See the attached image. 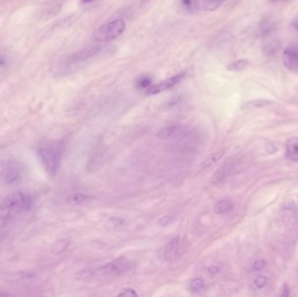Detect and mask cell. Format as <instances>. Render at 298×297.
I'll list each match as a JSON object with an SVG mask.
<instances>
[{"instance_id":"7a4b0ae2","label":"cell","mask_w":298,"mask_h":297,"mask_svg":"<svg viewBox=\"0 0 298 297\" xmlns=\"http://www.w3.org/2000/svg\"><path fill=\"white\" fill-rule=\"evenodd\" d=\"M63 144L58 141L43 145L38 149V155L43 166L52 175L57 174L62 159Z\"/></svg>"},{"instance_id":"44dd1931","label":"cell","mask_w":298,"mask_h":297,"mask_svg":"<svg viewBox=\"0 0 298 297\" xmlns=\"http://www.w3.org/2000/svg\"><path fill=\"white\" fill-rule=\"evenodd\" d=\"M249 66V63L247 60H238V61L234 62L228 66V69L229 71H234V72H242L248 68Z\"/></svg>"},{"instance_id":"cb8c5ba5","label":"cell","mask_w":298,"mask_h":297,"mask_svg":"<svg viewBox=\"0 0 298 297\" xmlns=\"http://www.w3.org/2000/svg\"><path fill=\"white\" fill-rule=\"evenodd\" d=\"M254 283H255L256 288L262 289V288H264V286L266 285V283H267V278L264 276V275H260V276H258V277H256V279H255Z\"/></svg>"},{"instance_id":"ac0fdd59","label":"cell","mask_w":298,"mask_h":297,"mask_svg":"<svg viewBox=\"0 0 298 297\" xmlns=\"http://www.w3.org/2000/svg\"><path fill=\"white\" fill-rule=\"evenodd\" d=\"M224 155V149L217 151L216 153H214L213 155H210L208 158L206 159L205 162H203V164H202V166L203 167H209V166H212L213 164L217 163L218 161H220Z\"/></svg>"},{"instance_id":"5b68a950","label":"cell","mask_w":298,"mask_h":297,"mask_svg":"<svg viewBox=\"0 0 298 297\" xmlns=\"http://www.w3.org/2000/svg\"><path fill=\"white\" fill-rule=\"evenodd\" d=\"M133 268L132 263H128L122 259L115 260L107 263L96 270V273L101 274H122Z\"/></svg>"},{"instance_id":"603a6c76","label":"cell","mask_w":298,"mask_h":297,"mask_svg":"<svg viewBox=\"0 0 298 297\" xmlns=\"http://www.w3.org/2000/svg\"><path fill=\"white\" fill-rule=\"evenodd\" d=\"M174 216H163V217H162V218H160L159 220H158V225H159L160 227L165 228V227L169 226V225H170V224L174 221Z\"/></svg>"},{"instance_id":"f546056e","label":"cell","mask_w":298,"mask_h":297,"mask_svg":"<svg viewBox=\"0 0 298 297\" xmlns=\"http://www.w3.org/2000/svg\"><path fill=\"white\" fill-rule=\"evenodd\" d=\"M292 26H293V27H294L295 30H296V31H298V19H297V20H294V21H293V23H292Z\"/></svg>"},{"instance_id":"d4e9b609","label":"cell","mask_w":298,"mask_h":297,"mask_svg":"<svg viewBox=\"0 0 298 297\" xmlns=\"http://www.w3.org/2000/svg\"><path fill=\"white\" fill-rule=\"evenodd\" d=\"M119 297H138V294L133 289H125L119 294Z\"/></svg>"},{"instance_id":"ffe728a7","label":"cell","mask_w":298,"mask_h":297,"mask_svg":"<svg viewBox=\"0 0 298 297\" xmlns=\"http://www.w3.org/2000/svg\"><path fill=\"white\" fill-rule=\"evenodd\" d=\"M96 271H94L93 270H82L78 271L76 274H74V278L77 280V281H87L91 278L93 277V275L95 274Z\"/></svg>"},{"instance_id":"5bb4252c","label":"cell","mask_w":298,"mask_h":297,"mask_svg":"<svg viewBox=\"0 0 298 297\" xmlns=\"http://www.w3.org/2000/svg\"><path fill=\"white\" fill-rule=\"evenodd\" d=\"M180 243H181L180 237H175L166 244V247L164 248V256L166 259L173 258L174 255H176L177 250L180 247Z\"/></svg>"},{"instance_id":"9c48e42d","label":"cell","mask_w":298,"mask_h":297,"mask_svg":"<svg viewBox=\"0 0 298 297\" xmlns=\"http://www.w3.org/2000/svg\"><path fill=\"white\" fill-rule=\"evenodd\" d=\"M234 166L235 165L232 162H228L222 165L214 174L213 177L211 179V182L214 185H221L222 183H224L225 181L230 176V174H232Z\"/></svg>"},{"instance_id":"30bf717a","label":"cell","mask_w":298,"mask_h":297,"mask_svg":"<svg viewBox=\"0 0 298 297\" xmlns=\"http://www.w3.org/2000/svg\"><path fill=\"white\" fill-rule=\"evenodd\" d=\"M101 50L100 47H92V48H87L84 50L80 51L74 55H72L69 58L70 64L74 65V64H79L81 62L85 61L86 59L92 58L94 55L97 54L98 52Z\"/></svg>"},{"instance_id":"d6a6232c","label":"cell","mask_w":298,"mask_h":297,"mask_svg":"<svg viewBox=\"0 0 298 297\" xmlns=\"http://www.w3.org/2000/svg\"><path fill=\"white\" fill-rule=\"evenodd\" d=\"M273 1H281V0H273Z\"/></svg>"},{"instance_id":"1f68e13d","label":"cell","mask_w":298,"mask_h":297,"mask_svg":"<svg viewBox=\"0 0 298 297\" xmlns=\"http://www.w3.org/2000/svg\"><path fill=\"white\" fill-rule=\"evenodd\" d=\"M83 3H90V2H92L93 0H81Z\"/></svg>"},{"instance_id":"7c38bea8","label":"cell","mask_w":298,"mask_h":297,"mask_svg":"<svg viewBox=\"0 0 298 297\" xmlns=\"http://www.w3.org/2000/svg\"><path fill=\"white\" fill-rule=\"evenodd\" d=\"M182 126H180V125H171V126L161 129L158 132V134L156 135V137L159 139H169L182 131Z\"/></svg>"},{"instance_id":"4dcf8cb0","label":"cell","mask_w":298,"mask_h":297,"mask_svg":"<svg viewBox=\"0 0 298 297\" xmlns=\"http://www.w3.org/2000/svg\"><path fill=\"white\" fill-rule=\"evenodd\" d=\"M5 296H9V294L0 292V297H5Z\"/></svg>"},{"instance_id":"4fadbf2b","label":"cell","mask_w":298,"mask_h":297,"mask_svg":"<svg viewBox=\"0 0 298 297\" xmlns=\"http://www.w3.org/2000/svg\"><path fill=\"white\" fill-rule=\"evenodd\" d=\"M93 200V197L89 194H85L82 193H74L70 194L67 198V202L73 206L84 204L85 202H88Z\"/></svg>"},{"instance_id":"9a60e30c","label":"cell","mask_w":298,"mask_h":297,"mask_svg":"<svg viewBox=\"0 0 298 297\" xmlns=\"http://www.w3.org/2000/svg\"><path fill=\"white\" fill-rule=\"evenodd\" d=\"M234 209V204L231 201L229 200H221V201H217L215 207H214V211L217 214H226L229 213Z\"/></svg>"},{"instance_id":"4316f807","label":"cell","mask_w":298,"mask_h":297,"mask_svg":"<svg viewBox=\"0 0 298 297\" xmlns=\"http://www.w3.org/2000/svg\"><path fill=\"white\" fill-rule=\"evenodd\" d=\"M266 265V263L264 260H257L256 261L254 264H253V270L258 271V270H262L264 269V267Z\"/></svg>"},{"instance_id":"2e32d148","label":"cell","mask_w":298,"mask_h":297,"mask_svg":"<svg viewBox=\"0 0 298 297\" xmlns=\"http://www.w3.org/2000/svg\"><path fill=\"white\" fill-rule=\"evenodd\" d=\"M70 245V242L68 240L60 239L55 242L52 247H51V251L54 255H60L64 253L65 251L68 248Z\"/></svg>"},{"instance_id":"277c9868","label":"cell","mask_w":298,"mask_h":297,"mask_svg":"<svg viewBox=\"0 0 298 297\" xmlns=\"http://www.w3.org/2000/svg\"><path fill=\"white\" fill-rule=\"evenodd\" d=\"M21 179L20 164L14 160L0 161V181L5 185L12 186L19 183Z\"/></svg>"},{"instance_id":"f1b7e54d","label":"cell","mask_w":298,"mask_h":297,"mask_svg":"<svg viewBox=\"0 0 298 297\" xmlns=\"http://www.w3.org/2000/svg\"><path fill=\"white\" fill-rule=\"evenodd\" d=\"M283 297H287L290 296V290L288 285L283 286V293L281 295Z\"/></svg>"},{"instance_id":"83f0119b","label":"cell","mask_w":298,"mask_h":297,"mask_svg":"<svg viewBox=\"0 0 298 297\" xmlns=\"http://www.w3.org/2000/svg\"><path fill=\"white\" fill-rule=\"evenodd\" d=\"M220 271V269L217 266H211L209 268V272L211 274H216Z\"/></svg>"},{"instance_id":"52a82bcc","label":"cell","mask_w":298,"mask_h":297,"mask_svg":"<svg viewBox=\"0 0 298 297\" xmlns=\"http://www.w3.org/2000/svg\"><path fill=\"white\" fill-rule=\"evenodd\" d=\"M223 0H190V9L202 12H214L221 6Z\"/></svg>"},{"instance_id":"8992f818","label":"cell","mask_w":298,"mask_h":297,"mask_svg":"<svg viewBox=\"0 0 298 297\" xmlns=\"http://www.w3.org/2000/svg\"><path fill=\"white\" fill-rule=\"evenodd\" d=\"M184 76H185L184 74L174 75L173 77L168 78V79H166V81H162L158 84L152 85L149 88H147L145 91L146 94L147 95H154V94H157V93L163 92V91H166L167 89L172 88L174 85H177Z\"/></svg>"},{"instance_id":"ba28073f","label":"cell","mask_w":298,"mask_h":297,"mask_svg":"<svg viewBox=\"0 0 298 297\" xmlns=\"http://www.w3.org/2000/svg\"><path fill=\"white\" fill-rule=\"evenodd\" d=\"M283 62L287 69L295 72L298 70V49L288 47L283 53Z\"/></svg>"},{"instance_id":"7402d4cb","label":"cell","mask_w":298,"mask_h":297,"mask_svg":"<svg viewBox=\"0 0 298 297\" xmlns=\"http://www.w3.org/2000/svg\"><path fill=\"white\" fill-rule=\"evenodd\" d=\"M204 288V281L201 278H194L190 283V289L194 292H199Z\"/></svg>"},{"instance_id":"d6986e66","label":"cell","mask_w":298,"mask_h":297,"mask_svg":"<svg viewBox=\"0 0 298 297\" xmlns=\"http://www.w3.org/2000/svg\"><path fill=\"white\" fill-rule=\"evenodd\" d=\"M152 85V79L147 75H142L137 78L135 81L136 88L138 90H147Z\"/></svg>"},{"instance_id":"484cf974","label":"cell","mask_w":298,"mask_h":297,"mask_svg":"<svg viewBox=\"0 0 298 297\" xmlns=\"http://www.w3.org/2000/svg\"><path fill=\"white\" fill-rule=\"evenodd\" d=\"M122 223H123V220H121L120 218H110L108 220V224L111 228H118Z\"/></svg>"},{"instance_id":"3957f363","label":"cell","mask_w":298,"mask_h":297,"mask_svg":"<svg viewBox=\"0 0 298 297\" xmlns=\"http://www.w3.org/2000/svg\"><path fill=\"white\" fill-rule=\"evenodd\" d=\"M125 30L126 23L124 20L120 19L112 20L100 27L93 35V39L96 42H110L123 34Z\"/></svg>"},{"instance_id":"6da1fadb","label":"cell","mask_w":298,"mask_h":297,"mask_svg":"<svg viewBox=\"0 0 298 297\" xmlns=\"http://www.w3.org/2000/svg\"><path fill=\"white\" fill-rule=\"evenodd\" d=\"M33 204L31 194L16 191L8 194L0 204V222L6 223L13 216L27 211Z\"/></svg>"},{"instance_id":"8fae6325","label":"cell","mask_w":298,"mask_h":297,"mask_svg":"<svg viewBox=\"0 0 298 297\" xmlns=\"http://www.w3.org/2000/svg\"><path fill=\"white\" fill-rule=\"evenodd\" d=\"M287 157L293 162H298V138L293 137L286 143Z\"/></svg>"},{"instance_id":"e0dca14e","label":"cell","mask_w":298,"mask_h":297,"mask_svg":"<svg viewBox=\"0 0 298 297\" xmlns=\"http://www.w3.org/2000/svg\"><path fill=\"white\" fill-rule=\"evenodd\" d=\"M272 104V101L269 100H264V99H258V100H253V101H248L247 103L243 105L242 108L244 110L247 109H254V108H264Z\"/></svg>"}]
</instances>
